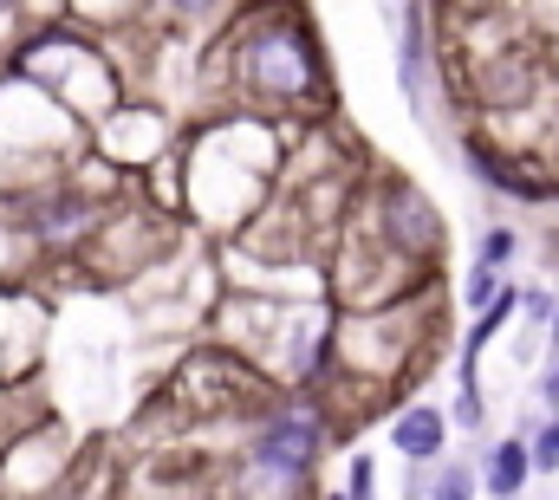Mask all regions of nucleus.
I'll list each match as a JSON object with an SVG mask.
<instances>
[{
  "label": "nucleus",
  "instance_id": "7ed1b4c3",
  "mask_svg": "<svg viewBox=\"0 0 559 500\" xmlns=\"http://www.w3.org/2000/svg\"><path fill=\"white\" fill-rule=\"evenodd\" d=\"M325 442H332V429H325V416L312 403H280L248 429V468L280 481V488H306Z\"/></svg>",
  "mask_w": 559,
  "mask_h": 500
},
{
  "label": "nucleus",
  "instance_id": "f03ea898",
  "mask_svg": "<svg viewBox=\"0 0 559 500\" xmlns=\"http://www.w3.org/2000/svg\"><path fill=\"white\" fill-rule=\"evenodd\" d=\"M7 79L39 85L66 118H85V124H98L111 105H124L105 46L85 39L79 26H33V33H20L7 46Z\"/></svg>",
  "mask_w": 559,
  "mask_h": 500
},
{
  "label": "nucleus",
  "instance_id": "423d86ee",
  "mask_svg": "<svg viewBox=\"0 0 559 500\" xmlns=\"http://www.w3.org/2000/svg\"><path fill=\"white\" fill-rule=\"evenodd\" d=\"M33 352H39V306L0 279V383L33 371Z\"/></svg>",
  "mask_w": 559,
  "mask_h": 500
},
{
  "label": "nucleus",
  "instance_id": "ddd939ff",
  "mask_svg": "<svg viewBox=\"0 0 559 500\" xmlns=\"http://www.w3.org/2000/svg\"><path fill=\"white\" fill-rule=\"evenodd\" d=\"M527 455H534V475H554L559 468V416H547V429L527 442Z\"/></svg>",
  "mask_w": 559,
  "mask_h": 500
},
{
  "label": "nucleus",
  "instance_id": "1a4fd4ad",
  "mask_svg": "<svg viewBox=\"0 0 559 500\" xmlns=\"http://www.w3.org/2000/svg\"><path fill=\"white\" fill-rule=\"evenodd\" d=\"M527 475H534L527 442H521V436H514V442H495V455H488V468H481V495L514 500L521 488H527Z\"/></svg>",
  "mask_w": 559,
  "mask_h": 500
},
{
  "label": "nucleus",
  "instance_id": "39448f33",
  "mask_svg": "<svg viewBox=\"0 0 559 500\" xmlns=\"http://www.w3.org/2000/svg\"><path fill=\"white\" fill-rule=\"evenodd\" d=\"M468 163H475V176H481L488 189H501V195H514V202H559V176L527 169V156H508V150H495V143H468Z\"/></svg>",
  "mask_w": 559,
  "mask_h": 500
},
{
  "label": "nucleus",
  "instance_id": "6ab92c4d",
  "mask_svg": "<svg viewBox=\"0 0 559 500\" xmlns=\"http://www.w3.org/2000/svg\"><path fill=\"white\" fill-rule=\"evenodd\" d=\"M540 390H547V403L559 409V352H554V371H547V383H540Z\"/></svg>",
  "mask_w": 559,
  "mask_h": 500
},
{
  "label": "nucleus",
  "instance_id": "aec40b11",
  "mask_svg": "<svg viewBox=\"0 0 559 500\" xmlns=\"http://www.w3.org/2000/svg\"><path fill=\"white\" fill-rule=\"evenodd\" d=\"M547 332H554V352H559V306H554V319H547Z\"/></svg>",
  "mask_w": 559,
  "mask_h": 500
},
{
  "label": "nucleus",
  "instance_id": "2eb2a0df",
  "mask_svg": "<svg viewBox=\"0 0 559 500\" xmlns=\"http://www.w3.org/2000/svg\"><path fill=\"white\" fill-rule=\"evenodd\" d=\"M495 286H501V273H495V266H481V260H475V273H468V279H462V306H488V299H495Z\"/></svg>",
  "mask_w": 559,
  "mask_h": 500
},
{
  "label": "nucleus",
  "instance_id": "dca6fc26",
  "mask_svg": "<svg viewBox=\"0 0 559 500\" xmlns=\"http://www.w3.org/2000/svg\"><path fill=\"white\" fill-rule=\"evenodd\" d=\"M554 293H547V286H521V319H534V325H547V319H554Z\"/></svg>",
  "mask_w": 559,
  "mask_h": 500
},
{
  "label": "nucleus",
  "instance_id": "6e6552de",
  "mask_svg": "<svg viewBox=\"0 0 559 500\" xmlns=\"http://www.w3.org/2000/svg\"><path fill=\"white\" fill-rule=\"evenodd\" d=\"M397 85H404V98L423 111V85H429V20H423V7L411 0V13H404V46H397Z\"/></svg>",
  "mask_w": 559,
  "mask_h": 500
},
{
  "label": "nucleus",
  "instance_id": "a211bd4d",
  "mask_svg": "<svg viewBox=\"0 0 559 500\" xmlns=\"http://www.w3.org/2000/svg\"><path fill=\"white\" fill-rule=\"evenodd\" d=\"M26 20V0H0V39L13 46V26Z\"/></svg>",
  "mask_w": 559,
  "mask_h": 500
},
{
  "label": "nucleus",
  "instance_id": "9b49d317",
  "mask_svg": "<svg viewBox=\"0 0 559 500\" xmlns=\"http://www.w3.org/2000/svg\"><path fill=\"white\" fill-rule=\"evenodd\" d=\"M138 13H150V0H72V20L85 26H124Z\"/></svg>",
  "mask_w": 559,
  "mask_h": 500
},
{
  "label": "nucleus",
  "instance_id": "0eeeda50",
  "mask_svg": "<svg viewBox=\"0 0 559 500\" xmlns=\"http://www.w3.org/2000/svg\"><path fill=\"white\" fill-rule=\"evenodd\" d=\"M391 449H397L404 462H442V449H449V416L429 409V403L397 409V416H391Z\"/></svg>",
  "mask_w": 559,
  "mask_h": 500
},
{
  "label": "nucleus",
  "instance_id": "9d476101",
  "mask_svg": "<svg viewBox=\"0 0 559 500\" xmlns=\"http://www.w3.org/2000/svg\"><path fill=\"white\" fill-rule=\"evenodd\" d=\"M235 0H150V13H163L169 26H215Z\"/></svg>",
  "mask_w": 559,
  "mask_h": 500
},
{
  "label": "nucleus",
  "instance_id": "f3484780",
  "mask_svg": "<svg viewBox=\"0 0 559 500\" xmlns=\"http://www.w3.org/2000/svg\"><path fill=\"white\" fill-rule=\"evenodd\" d=\"M371 468H378L371 455H352V475H345V495H352V500H365L371 488H378V475H371Z\"/></svg>",
  "mask_w": 559,
  "mask_h": 500
},
{
  "label": "nucleus",
  "instance_id": "4468645a",
  "mask_svg": "<svg viewBox=\"0 0 559 500\" xmlns=\"http://www.w3.org/2000/svg\"><path fill=\"white\" fill-rule=\"evenodd\" d=\"M475 488H481V481H475L468 468H442V475L429 481V495H436V500H468Z\"/></svg>",
  "mask_w": 559,
  "mask_h": 500
},
{
  "label": "nucleus",
  "instance_id": "20e7f679",
  "mask_svg": "<svg viewBox=\"0 0 559 500\" xmlns=\"http://www.w3.org/2000/svg\"><path fill=\"white\" fill-rule=\"evenodd\" d=\"M378 222H384V248H391V260L429 266V260L442 253V222L429 215V202H423L417 189H404V182H391V189H384Z\"/></svg>",
  "mask_w": 559,
  "mask_h": 500
},
{
  "label": "nucleus",
  "instance_id": "f257e3e1",
  "mask_svg": "<svg viewBox=\"0 0 559 500\" xmlns=\"http://www.w3.org/2000/svg\"><path fill=\"white\" fill-rule=\"evenodd\" d=\"M222 72H228V98L241 111H261V118H299V111L312 118L332 98L319 33L286 0H267L261 13H241V26L222 46Z\"/></svg>",
  "mask_w": 559,
  "mask_h": 500
},
{
  "label": "nucleus",
  "instance_id": "f8f14e48",
  "mask_svg": "<svg viewBox=\"0 0 559 500\" xmlns=\"http://www.w3.org/2000/svg\"><path fill=\"white\" fill-rule=\"evenodd\" d=\"M514 253H521V235H514V228H488V235H481V253H475V260L501 273V266H508Z\"/></svg>",
  "mask_w": 559,
  "mask_h": 500
}]
</instances>
